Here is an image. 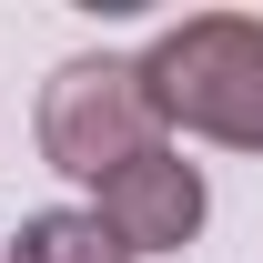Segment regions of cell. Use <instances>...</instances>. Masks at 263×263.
<instances>
[{
    "label": "cell",
    "instance_id": "cell-1",
    "mask_svg": "<svg viewBox=\"0 0 263 263\" xmlns=\"http://www.w3.org/2000/svg\"><path fill=\"white\" fill-rule=\"evenodd\" d=\"M142 81H152L162 132H202V142L263 152V21H233V10L172 21L142 51Z\"/></svg>",
    "mask_w": 263,
    "mask_h": 263
},
{
    "label": "cell",
    "instance_id": "cell-2",
    "mask_svg": "<svg viewBox=\"0 0 263 263\" xmlns=\"http://www.w3.org/2000/svg\"><path fill=\"white\" fill-rule=\"evenodd\" d=\"M41 152H51V172H71V182H101V172L162 152V111H152L142 61H111V51L61 61L51 91H41Z\"/></svg>",
    "mask_w": 263,
    "mask_h": 263
},
{
    "label": "cell",
    "instance_id": "cell-3",
    "mask_svg": "<svg viewBox=\"0 0 263 263\" xmlns=\"http://www.w3.org/2000/svg\"><path fill=\"white\" fill-rule=\"evenodd\" d=\"M91 223L111 233L132 263L142 253H182V243L202 233V172L162 142V152H142V162H122V172L91 182Z\"/></svg>",
    "mask_w": 263,
    "mask_h": 263
},
{
    "label": "cell",
    "instance_id": "cell-4",
    "mask_svg": "<svg viewBox=\"0 0 263 263\" xmlns=\"http://www.w3.org/2000/svg\"><path fill=\"white\" fill-rule=\"evenodd\" d=\"M10 263H132V253L91 223V213H31L21 243H10Z\"/></svg>",
    "mask_w": 263,
    "mask_h": 263
}]
</instances>
